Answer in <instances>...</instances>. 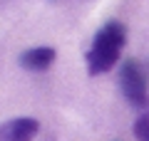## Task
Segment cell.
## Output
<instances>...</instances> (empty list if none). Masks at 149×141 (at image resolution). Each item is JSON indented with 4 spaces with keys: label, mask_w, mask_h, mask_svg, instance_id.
<instances>
[{
    "label": "cell",
    "mask_w": 149,
    "mask_h": 141,
    "mask_svg": "<svg viewBox=\"0 0 149 141\" xmlns=\"http://www.w3.org/2000/svg\"><path fill=\"white\" fill-rule=\"evenodd\" d=\"M124 42H127V30H124V25L117 22V20L107 22V25H102L100 30H97V35L92 37L90 52H87V69H90L92 77L109 72V69L119 62Z\"/></svg>",
    "instance_id": "6da1fadb"
},
{
    "label": "cell",
    "mask_w": 149,
    "mask_h": 141,
    "mask_svg": "<svg viewBox=\"0 0 149 141\" xmlns=\"http://www.w3.org/2000/svg\"><path fill=\"white\" fill-rule=\"evenodd\" d=\"M119 89L134 111H149V77L142 62L127 59L119 67Z\"/></svg>",
    "instance_id": "7a4b0ae2"
},
{
    "label": "cell",
    "mask_w": 149,
    "mask_h": 141,
    "mask_svg": "<svg viewBox=\"0 0 149 141\" xmlns=\"http://www.w3.org/2000/svg\"><path fill=\"white\" fill-rule=\"evenodd\" d=\"M40 131V121L32 116H17L0 126V141H32Z\"/></svg>",
    "instance_id": "3957f363"
},
{
    "label": "cell",
    "mask_w": 149,
    "mask_h": 141,
    "mask_svg": "<svg viewBox=\"0 0 149 141\" xmlns=\"http://www.w3.org/2000/svg\"><path fill=\"white\" fill-rule=\"evenodd\" d=\"M55 57H57V52L52 47H32V50H25L20 55V64L30 72H42L55 62Z\"/></svg>",
    "instance_id": "277c9868"
},
{
    "label": "cell",
    "mask_w": 149,
    "mask_h": 141,
    "mask_svg": "<svg viewBox=\"0 0 149 141\" xmlns=\"http://www.w3.org/2000/svg\"><path fill=\"white\" fill-rule=\"evenodd\" d=\"M132 131H134V136H137L139 141H149V111H142V114H137Z\"/></svg>",
    "instance_id": "5b68a950"
}]
</instances>
